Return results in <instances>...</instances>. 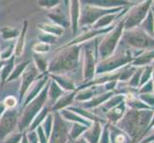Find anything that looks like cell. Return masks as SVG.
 <instances>
[{"label": "cell", "mask_w": 154, "mask_h": 143, "mask_svg": "<svg viewBox=\"0 0 154 143\" xmlns=\"http://www.w3.org/2000/svg\"><path fill=\"white\" fill-rule=\"evenodd\" d=\"M77 63V51L76 47L72 48L70 50L63 52L62 54L58 55L55 60H53L51 65V71L60 72L63 70H70L73 67L76 66Z\"/></svg>", "instance_id": "1"}, {"label": "cell", "mask_w": 154, "mask_h": 143, "mask_svg": "<svg viewBox=\"0 0 154 143\" xmlns=\"http://www.w3.org/2000/svg\"><path fill=\"white\" fill-rule=\"evenodd\" d=\"M14 116L13 112H9L5 115V116L2 119V123L0 125V136H1L7 135L9 132L14 128L13 126H11L14 124Z\"/></svg>", "instance_id": "2"}, {"label": "cell", "mask_w": 154, "mask_h": 143, "mask_svg": "<svg viewBox=\"0 0 154 143\" xmlns=\"http://www.w3.org/2000/svg\"><path fill=\"white\" fill-rule=\"evenodd\" d=\"M35 75H36V72L34 68H29L28 71L25 72L23 76V79H22V88H21V93L22 94L25 92V90L28 88L32 80L35 78Z\"/></svg>", "instance_id": "3"}, {"label": "cell", "mask_w": 154, "mask_h": 143, "mask_svg": "<svg viewBox=\"0 0 154 143\" xmlns=\"http://www.w3.org/2000/svg\"><path fill=\"white\" fill-rule=\"evenodd\" d=\"M40 29L45 31V33H48L51 35L52 34H57L60 35L62 34L63 30L60 27V26H55V25H50V24H43L40 25Z\"/></svg>", "instance_id": "4"}, {"label": "cell", "mask_w": 154, "mask_h": 143, "mask_svg": "<svg viewBox=\"0 0 154 143\" xmlns=\"http://www.w3.org/2000/svg\"><path fill=\"white\" fill-rule=\"evenodd\" d=\"M49 17L52 18L53 21H56L57 23H58L60 25H62V26H67L68 25V21H67V18L65 17L64 14H62L60 13H55L53 14H49Z\"/></svg>", "instance_id": "5"}, {"label": "cell", "mask_w": 154, "mask_h": 143, "mask_svg": "<svg viewBox=\"0 0 154 143\" xmlns=\"http://www.w3.org/2000/svg\"><path fill=\"white\" fill-rule=\"evenodd\" d=\"M25 31H26V24H25V26H24V29H23L22 34H21L20 37H19V39H18L17 48H15V55H17V56H20L21 54L23 52L24 39H25Z\"/></svg>", "instance_id": "6"}, {"label": "cell", "mask_w": 154, "mask_h": 143, "mask_svg": "<svg viewBox=\"0 0 154 143\" xmlns=\"http://www.w3.org/2000/svg\"><path fill=\"white\" fill-rule=\"evenodd\" d=\"M72 8H71V15H72V21H73V29H74V33L77 30V12H78V3L79 2H72Z\"/></svg>", "instance_id": "7"}, {"label": "cell", "mask_w": 154, "mask_h": 143, "mask_svg": "<svg viewBox=\"0 0 154 143\" xmlns=\"http://www.w3.org/2000/svg\"><path fill=\"white\" fill-rule=\"evenodd\" d=\"M49 50H50L49 44L42 43V42L38 43L34 47V51L36 52H39V54H42V52H49Z\"/></svg>", "instance_id": "8"}, {"label": "cell", "mask_w": 154, "mask_h": 143, "mask_svg": "<svg viewBox=\"0 0 154 143\" xmlns=\"http://www.w3.org/2000/svg\"><path fill=\"white\" fill-rule=\"evenodd\" d=\"M2 34L5 38H12L14 37L15 35L17 34V30H14V29H11V28H4L2 29Z\"/></svg>", "instance_id": "9"}, {"label": "cell", "mask_w": 154, "mask_h": 143, "mask_svg": "<svg viewBox=\"0 0 154 143\" xmlns=\"http://www.w3.org/2000/svg\"><path fill=\"white\" fill-rule=\"evenodd\" d=\"M35 60H36V64H38V67L40 69L41 71H43L46 69L47 64H46V61L41 58V56H35Z\"/></svg>", "instance_id": "10"}, {"label": "cell", "mask_w": 154, "mask_h": 143, "mask_svg": "<svg viewBox=\"0 0 154 143\" xmlns=\"http://www.w3.org/2000/svg\"><path fill=\"white\" fill-rule=\"evenodd\" d=\"M15 103H17V100H15V98L13 97H7L6 99H5V101H4V105L6 106V107H8V108H13L14 106L15 105Z\"/></svg>", "instance_id": "11"}, {"label": "cell", "mask_w": 154, "mask_h": 143, "mask_svg": "<svg viewBox=\"0 0 154 143\" xmlns=\"http://www.w3.org/2000/svg\"><path fill=\"white\" fill-rule=\"evenodd\" d=\"M57 3H58V1H40L38 2V4L40 6H43V7H54L57 5Z\"/></svg>", "instance_id": "12"}, {"label": "cell", "mask_w": 154, "mask_h": 143, "mask_svg": "<svg viewBox=\"0 0 154 143\" xmlns=\"http://www.w3.org/2000/svg\"><path fill=\"white\" fill-rule=\"evenodd\" d=\"M0 67H1V65H0Z\"/></svg>", "instance_id": "13"}]
</instances>
